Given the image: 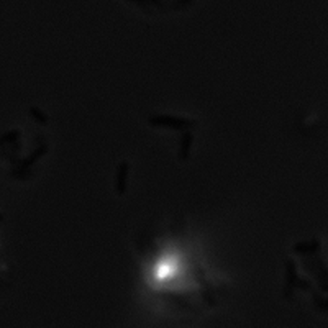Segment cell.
Returning a JSON list of instances; mask_svg holds the SVG:
<instances>
[{"instance_id": "2", "label": "cell", "mask_w": 328, "mask_h": 328, "mask_svg": "<svg viewBox=\"0 0 328 328\" xmlns=\"http://www.w3.org/2000/svg\"><path fill=\"white\" fill-rule=\"evenodd\" d=\"M128 171H130V166H128L127 161H123L117 166V176H115V192H117V195H123L127 192Z\"/></svg>"}, {"instance_id": "4", "label": "cell", "mask_w": 328, "mask_h": 328, "mask_svg": "<svg viewBox=\"0 0 328 328\" xmlns=\"http://www.w3.org/2000/svg\"><path fill=\"white\" fill-rule=\"evenodd\" d=\"M28 114H30V117H31L36 123H39V125H46V123L49 122V117L44 114L41 109H38V107H31Z\"/></svg>"}, {"instance_id": "5", "label": "cell", "mask_w": 328, "mask_h": 328, "mask_svg": "<svg viewBox=\"0 0 328 328\" xmlns=\"http://www.w3.org/2000/svg\"><path fill=\"white\" fill-rule=\"evenodd\" d=\"M2 222H3V215L0 213V223H2Z\"/></svg>"}, {"instance_id": "1", "label": "cell", "mask_w": 328, "mask_h": 328, "mask_svg": "<svg viewBox=\"0 0 328 328\" xmlns=\"http://www.w3.org/2000/svg\"><path fill=\"white\" fill-rule=\"evenodd\" d=\"M148 123L156 128H171V130H189L197 125L195 120L187 117H177V115H153L148 118Z\"/></svg>"}, {"instance_id": "3", "label": "cell", "mask_w": 328, "mask_h": 328, "mask_svg": "<svg viewBox=\"0 0 328 328\" xmlns=\"http://www.w3.org/2000/svg\"><path fill=\"white\" fill-rule=\"evenodd\" d=\"M192 145H194V135L187 130H184L182 132V137H180V141H179V161H185L190 155V148Z\"/></svg>"}]
</instances>
